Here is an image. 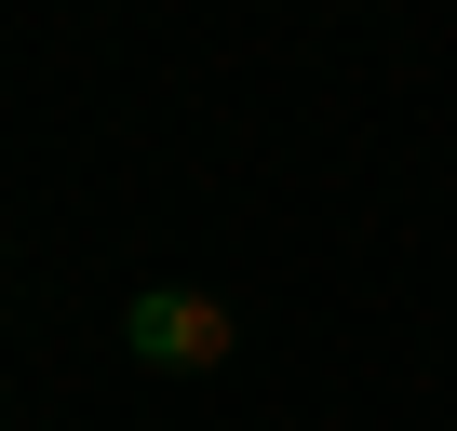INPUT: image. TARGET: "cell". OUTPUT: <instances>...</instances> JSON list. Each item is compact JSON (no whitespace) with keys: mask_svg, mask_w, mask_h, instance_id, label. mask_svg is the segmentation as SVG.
<instances>
[{"mask_svg":"<svg viewBox=\"0 0 457 431\" xmlns=\"http://www.w3.org/2000/svg\"><path fill=\"white\" fill-rule=\"evenodd\" d=\"M121 351L162 364V377H215L228 351H243V324H228V297H202V283H135L121 297Z\"/></svg>","mask_w":457,"mask_h":431,"instance_id":"6da1fadb","label":"cell"},{"mask_svg":"<svg viewBox=\"0 0 457 431\" xmlns=\"http://www.w3.org/2000/svg\"><path fill=\"white\" fill-rule=\"evenodd\" d=\"M0 270H14V243H0Z\"/></svg>","mask_w":457,"mask_h":431,"instance_id":"7a4b0ae2","label":"cell"}]
</instances>
